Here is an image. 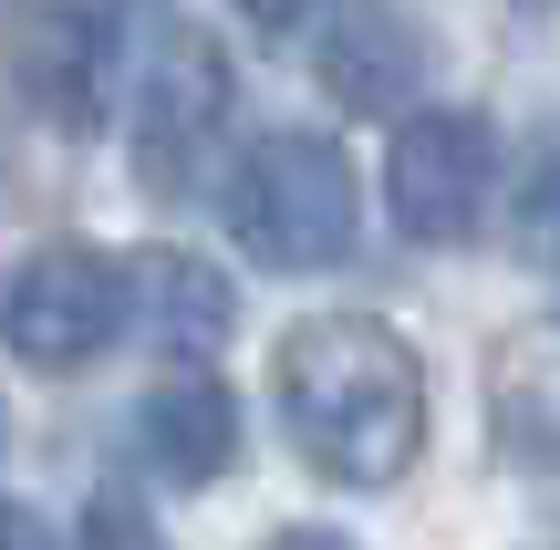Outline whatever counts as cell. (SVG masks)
<instances>
[{"label":"cell","instance_id":"cell-13","mask_svg":"<svg viewBox=\"0 0 560 550\" xmlns=\"http://www.w3.org/2000/svg\"><path fill=\"white\" fill-rule=\"evenodd\" d=\"M240 21H249L260 42H301V32L332 21V0H240Z\"/></svg>","mask_w":560,"mask_h":550},{"label":"cell","instance_id":"cell-14","mask_svg":"<svg viewBox=\"0 0 560 550\" xmlns=\"http://www.w3.org/2000/svg\"><path fill=\"white\" fill-rule=\"evenodd\" d=\"M0 550H52V530H42L32 510H11V499H0Z\"/></svg>","mask_w":560,"mask_h":550},{"label":"cell","instance_id":"cell-3","mask_svg":"<svg viewBox=\"0 0 560 550\" xmlns=\"http://www.w3.org/2000/svg\"><path fill=\"white\" fill-rule=\"evenodd\" d=\"M488 187H499V136L488 115H405L395 125V156H384V208L416 249H457L467 229L488 219Z\"/></svg>","mask_w":560,"mask_h":550},{"label":"cell","instance_id":"cell-6","mask_svg":"<svg viewBox=\"0 0 560 550\" xmlns=\"http://www.w3.org/2000/svg\"><path fill=\"white\" fill-rule=\"evenodd\" d=\"M11 73H21V94H32L52 125L83 136V125L104 115V21L83 11V0H42V11H21Z\"/></svg>","mask_w":560,"mask_h":550},{"label":"cell","instance_id":"cell-5","mask_svg":"<svg viewBox=\"0 0 560 550\" xmlns=\"http://www.w3.org/2000/svg\"><path fill=\"white\" fill-rule=\"evenodd\" d=\"M229 52L208 32H166L156 42V62H145V83H136V166H145V187H166L177 198L187 177H198V156L219 145V125H229Z\"/></svg>","mask_w":560,"mask_h":550},{"label":"cell","instance_id":"cell-1","mask_svg":"<svg viewBox=\"0 0 560 550\" xmlns=\"http://www.w3.org/2000/svg\"><path fill=\"white\" fill-rule=\"evenodd\" d=\"M270 395H280L291 447L332 489H395L416 468V447H425V364L374 312L291 323L280 353H270Z\"/></svg>","mask_w":560,"mask_h":550},{"label":"cell","instance_id":"cell-16","mask_svg":"<svg viewBox=\"0 0 560 550\" xmlns=\"http://www.w3.org/2000/svg\"><path fill=\"white\" fill-rule=\"evenodd\" d=\"M529 11H540V0H529Z\"/></svg>","mask_w":560,"mask_h":550},{"label":"cell","instance_id":"cell-12","mask_svg":"<svg viewBox=\"0 0 560 550\" xmlns=\"http://www.w3.org/2000/svg\"><path fill=\"white\" fill-rule=\"evenodd\" d=\"M73 550H166V540H156V510H145V499L104 489L94 510H83V540Z\"/></svg>","mask_w":560,"mask_h":550},{"label":"cell","instance_id":"cell-2","mask_svg":"<svg viewBox=\"0 0 560 550\" xmlns=\"http://www.w3.org/2000/svg\"><path fill=\"white\" fill-rule=\"evenodd\" d=\"M229 229L260 270H332L363 229L353 156L332 136H260L240 187H229Z\"/></svg>","mask_w":560,"mask_h":550},{"label":"cell","instance_id":"cell-8","mask_svg":"<svg viewBox=\"0 0 560 550\" xmlns=\"http://www.w3.org/2000/svg\"><path fill=\"white\" fill-rule=\"evenodd\" d=\"M488 426L509 457L560 468V323H529L488 353Z\"/></svg>","mask_w":560,"mask_h":550},{"label":"cell","instance_id":"cell-15","mask_svg":"<svg viewBox=\"0 0 560 550\" xmlns=\"http://www.w3.org/2000/svg\"><path fill=\"white\" fill-rule=\"evenodd\" d=\"M260 550H353L342 530H280V540H260Z\"/></svg>","mask_w":560,"mask_h":550},{"label":"cell","instance_id":"cell-10","mask_svg":"<svg viewBox=\"0 0 560 550\" xmlns=\"http://www.w3.org/2000/svg\"><path fill=\"white\" fill-rule=\"evenodd\" d=\"M416 62H425V42L405 32L395 11H342V21H322V73H332V94L363 104V115H384V104L416 94Z\"/></svg>","mask_w":560,"mask_h":550},{"label":"cell","instance_id":"cell-9","mask_svg":"<svg viewBox=\"0 0 560 550\" xmlns=\"http://www.w3.org/2000/svg\"><path fill=\"white\" fill-rule=\"evenodd\" d=\"M125 302H145V332H156L177 364H208V353L229 343V323H240V291H229V270L187 260V249H156V260L125 281Z\"/></svg>","mask_w":560,"mask_h":550},{"label":"cell","instance_id":"cell-4","mask_svg":"<svg viewBox=\"0 0 560 550\" xmlns=\"http://www.w3.org/2000/svg\"><path fill=\"white\" fill-rule=\"evenodd\" d=\"M125 312H136V302H125V270L104 260V249H83V239H52V249H32V260L11 270L0 332H11L21 364L83 374V364L125 332Z\"/></svg>","mask_w":560,"mask_h":550},{"label":"cell","instance_id":"cell-11","mask_svg":"<svg viewBox=\"0 0 560 550\" xmlns=\"http://www.w3.org/2000/svg\"><path fill=\"white\" fill-rule=\"evenodd\" d=\"M509 239H520V260L560 270V125L540 136V156L520 166V198H509Z\"/></svg>","mask_w":560,"mask_h":550},{"label":"cell","instance_id":"cell-7","mask_svg":"<svg viewBox=\"0 0 560 550\" xmlns=\"http://www.w3.org/2000/svg\"><path fill=\"white\" fill-rule=\"evenodd\" d=\"M136 457L177 489H208V478L240 457V395H219L208 374H177L136 406Z\"/></svg>","mask_w":560,"mask_h":550}]
</instances>
